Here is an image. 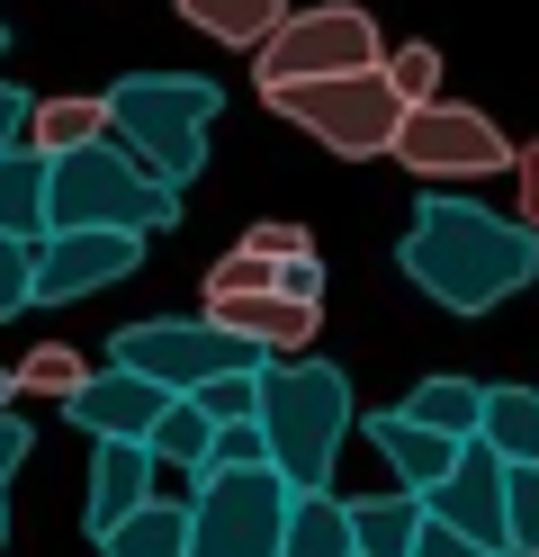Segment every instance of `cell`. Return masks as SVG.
<instances>
[{
    "label": "cell",
    "mask_w": 539,
    "mask_h": 557,
    "mask_svg": "<svg viewBox=\"0 0 539 557\" xmlns=\"http://www.w3.org/2000/svg\"><path fill=\"white\" fill-rule=\"evenodd\" d=\"M0 234L46 243V153H0Z\"/></svg>",
    "instance_id": "cell-21"
},
{
    "label": "cell",
    "mask_w": 539,
    "mask_h": 557,
    "mask_svg": "<svg viewBox=\"0 0 539 557\" xmlns=\"http://www.w3.org/2000/svg\"><path fill=\"white\" fill-rule=\"evenodd\" d=\"M10 387H19V396H54V405H72V396L90 387V360L72 351V342H36V351L10 369Z\"/></svg>",
    "instance_id": "cell-24"
},
{
    "label": "cell",
    "mask_w": 539,
    "mask_h": 557,
    "mask_svg": "<svg viewBox=\"0 0 539 557\" xmlns=\"http://www.w3.org/2000/svg\"><path fill=\"white\" fill-rule=\"evenodd\" d=\"M154 468H189V476H207V449H216V423L198 413V396H171L162 405V423H154Z\"/></svg>",
    "instance_id": "cell-23"
},
{
    "label": "cell",
    "mask_w": 539,
    "mask_h": 557,
    "mask_svg": "<svg viewBox=\"0 0 539 557\" xmlns=\"http://www.w3.org/2000/svg\"><path fill=\"white\" fill-rule=\"evenodd\" d=\"M144 504H154V449L144 441H99L90 449V540H108Z\"/></svg>",
    "instance_id": "cell-13"
},
{
    "label": "cell",
    "mask_w": 539,
    "mask_h": 557,
    "mask_svg": "<svg viewBox=\"0 0 539 557\" xmlns=\"http://www.w3.org/2000/svg\"><path fill=\"white\" fill-rule=\"evenodd\" d=\"M395 413L422 423V432H441V441H477L486 432V387H477V377H422Z\"/></svg>",
    "instance_id": "cell-17"
},
{
    "label": "cell",
    "mask_w": 539,
    "mask_h": 557,
    "mask_svg": "<svg viewBox=\"0 0 539 557\" xmlns=\"http://www.w3.org/2000/svg\"><path fill=\"white\" fill-rule=\"evenodd\" d=\"M0 54H10V27H0Z\"/></svg>",
    "instance_id": "cell-37"
},
{
    "label": "cell",
    "mask_w": 539,
    "mask_h": 557,
    "mask_svg": "<svg viewBox=\"0 0 539 557\" xmlns=\"http://www.w3.org/2000/svg\"><path fill=\"white\" fill-rule=\"evenodd\" d=\"M144 261V234H46L36 243V306L99 297Z\"/></svg>",
    "instance_id": "cell-11"
},
{
    "label": "cell",
    "mask_w": 539,
    "mask_h": 557,
    "mask_svg": "<svg viewBox=\"0 0 539 557\" xmlns=\"http://www.w3.org/2000/svg\"><path fill=\"white\" fill-rule=\"evenodd\" d=\"M82 145H108V90L99 99H36V117H27V153H46V162H63V153H82Z\"/></svg>",
    "instance_id": "cell-16"
},
{
    "label": "cell",
    "mask_w": 539,
    "mask_h": 557,
    "mask_svg": "<svg viewBox=\"0 0 539 557\" xmlns=\"http://www.w3.org/2000/svg\"><path fill=\"white\" fill-rule=\"evenodd\" d=\"M279 557H351V495H297Z\"/></svg>",
    "instance_id": "cell-20"
},
{
    "label": "cell",
    "mask_w": 539,
    "mask_h": 557,
    "mask_svg": "<svg viewBox=\"0 0 539 557\" xmlns=\"http://www.w3.org/2000/svg\"><path fill=\"white\" fill-rule=\"evenodd\" d=\"M422 504L414 495H359L351 504V557H414Z\"/></svg>",
    "instance_id": "cell-18"
},
{
    "label": "cell",
    "mask_w": 539,
    "mask_h": 557,
    "mask_svg": "<svg viewBox=\"0 0 539 557\" xmlns=\"http://www.w3.org/2000/svg\"><path fill=\"white\" fill-rule=\"evenodd\" d=\"M27 449H36V432L19 423V413H0V495H10V476L27 468Z\"/></svg>",
    "instance_id": "cell-33"
},
{
    "label": "cell",
    "mask_w": 539,
    "mask_h": 557,
    "mask_svg": "<svg viewBox=\"0 0 539 557\" xmlns=\"http://www.w3.org/2000/svg\"><path fill=\"white\" fill-rule=\"evenodd\" d=\"M216 468H270V441H261V423H216L207 476H216Z\"/></svg>",
    "instance_id": "cell-29"
},
{
    "label": "cell",
    "mask_w": 539,
    "mask_h": 557,
    "mask_svg": "<svg viewBox=\"0 0 539 557\" xmlns=\"http://www.w3.org/2000/svg\"><path fill=\"white\" fill-rule=\"evenodd\" d=\"M270 117H287L297 135H315L323 153L342 162H378L395 153V126H405V99H395L387 73H333V82H287V90H261Z\"/></svg>",
    "instance_id": "cell-5"
},
{
    "label": "cell",
    "mask_w": 539,
    "mask_h": 557,
    "mask_svg": "<svg viewBox=\"0 0 539 557\" xmlns=\"http://www.w3.org/2000/svg\"><path fill=\"white\" fill-rule=\"evenodd\" d=\"M108 369H135L154 377L162 396H198L207 377H234V369H270L243 333L207 324V315H154V324H118L108 342Z\"/></svg>",
    "instance_id": "cell-6"
},
{
    "label": "cell",
    "mask_w": 539,
    "mask_h": 557,
    "mask_svg": "<svg viewBox=\"0 0 539 557\" xmlns=\"http://www.w3.org/2000/svg\"><path fill=\"white\" fill-rule=\"evenodd\" d=\"M10 396H19V387H10V369H0V413H10Z\"/></svg>",
    "instance_id": "cell-35"
},
{
    "label": "cell",
    "mask_w": 539,
    "mask_h": 557,
    "mask_svg": "<svg viewBox=\"0 0 539 557\" xmlns=\"http://www.w3.org/2000/svg\"><path fill=\"white\" fill-rule=\"evenodd\" d=\"M503 521H513V557H539V468H513V485H503Z\"/></svg>",
    "instance_id": "cell-28"
},
{
    "label": "cell",
    "mask_w": 539,
    "mask_h": 557,
    "mask_svg": "<svg viewBox=\"0 0 539 557\" xmlns=\"http://www.w3.org/2000/svg\"><path fill=\"white\" fill-rule=\"evenodd\" d=\"M0 548H10V504H0Z\"/></svg>",
    "instance_id": "cell-36"
},
{
    "label": "cell",
    "mask_w": 539,
    "mask_h": 557,
    "mask_svg": "<svg viewBox=\"0 0 539 557\" xmlns=\"http://www.w3.org/2000/svg\"><path fill=\"white\" fill-rule=\"evenodd\" d=\"M27 306H36V243L0 234V324L27 315Z\"/></svg>",
    "instance_id": "cell-26"
},
{
    "label": "cell",
    "mask_w": 539,
    "mask_h": 557,
    "mask_svg": "<svg viewBox=\"0 0 539 557\" xmlns=\"http://www.w3.org/2000/svg\"><path fill=\"white\" fill-rule=\"evenodd\" d=\"M27 117H36V99L19 82H0V153H19L27 145Z\"/></svg>",
    "instance_id": "cell-31"
},
{
    "label": "cell",
    "mask_w": 539,
    "mask_h": 557,
    "mask_svg": "<svg viewBox=\"0 0 539 557\" xmlns=\"http://www.w3.org/2000/svg\"><path fill=\"white\" fill-rule=\"evenodd\" d=\"M503 485H513V468L494 459L486 441H467L458 449V468L422 495V512L441 521V531H458L467 548H486V557H513V521H503Z\"/></svg>",
    "instance_id": "cell-10"
},
{
    "label": "cell",
    "mask_w": 539,
    "mask_h": 557,
    "mask_svg": "<svg viewBox=\"0 0 539 557\" xmlns=\"http://www.w3.org/2000/svg\"><path fill=\"white\" fill-rule=\"evenodd\" d=\"M287 504H297V495H287L279 468L189 476V557H279Z\"/></svg>",
    "instance_id": "cell-7"
},
{
    "label": "cell",
    "mask_w": 539,
    "mask_h": 557,
    "mask_svg": "<svg viewBox=\"0 0 539 557\" xmlns=\"http://www.w3.org/2000/svg\"><path fill=\"white\" fill-rule=\"evenodd\" d=\"M378 73L395 82V99H405V109H422V99H441V54H431V46H395V54L378 63Z\"/></svg>",
    "instance_id": "cell-25"
},
{
    "label": "cell",
    "mask_w": 539,
    "mask_h": 557,
    "mask_svg": "<svg viewBox=\"0 0 539 557\" xmlns=\"http://www.w3.org/2000/svg\"><path fill=\"white\" fill-rule=\"evenodd\" d=\"M180 18L198 27V37H216V46H234V54H261L279 27H287V0H171Z\"/></svg>",
    "instance_id": "cell-15"
},
{
    "label": "cell",
    "mask_w": 539,
    "mask_h": 557,
    "mask_svg": "<svg viewBox=\"0 0 539 557\" xmlns=\"http://www.w3.org/2000/svg\"><path fill=\"white\" fill-rule=\"evenodd\" d=\"M162 405H171V396L154 387V377H135V369H90V387L63 405V423L90 432V441H154Z\"/></svg>",
    "instance_id": "cell-12"
},
{
    "label": "cell",
    "mask_w": 539,
    "mask_h": 557,
    "mask_svg": "<svg viewBox=\"0 0 539 557\" xmlns=\"http://www.w3.org/2000/svg\"><path fill=\"white\" fill-rule=\"evenodd\" d=\"M414 557H486V548H467L458 531H441V521L422 512V540H414Z\"/></svg>",
    "instance_id": "cell-34"
},
{
    "label": "cell",
    "mask_w": 539,
    "mask_h": 557,
    "mask_svg": "<svg viewBox=\"0 0 539 557\" xmlns=\"http://www.w3.org/2000/svg\"><path fill=\"white\" fill-rule=\"evenodd\" d=\"M252 405H261V369H234V377H207L198 387L207 423H252Z\"/></svg>",
    "instance_id": "cell-27"
},
{
    "label": "cell",
    "mask_w": 539,
    "mask_h": 557,
    "mask_svg": "<svg viewBox=\"0 0 539 557\" xmlns=\"http://www.w3.org/2000/svg\"><path fill=\"white\" fill-rule=\"evenodd\" d=\"M378 18L359 0H315V10H287V27L252 54V82L287 90V82H333V73H378Z\"/></svg>",
    "instance_id": "cell-8"
},
{
    "label": "cell",
    "mask_w": 539,
    "mask_h": 557,
    "mask_svg": "<svg viewBox=\"0 0 539 557\" xmlns=\"http://www.w3.org/2000/svg\"><path fill=\"white\" fill-rule=\"evenodd\" d=\"M359 432H369V441L387 449V468L405 476V495H414V504H422L431 485H441V476L458 468V449H467V441H441V432L405 423V413H395V405H387V413H369V423H359Z\"/></svg>",
    "instance_id": "cell-14"
},
{
    "label": "cell",
    "mask_w": 539,
    "mask_h": 557,
    "mask_svg": "<svg viewBox=\"0 0 539 557\" xmlns=\"http://www.w3.org/2000/svg\"><path fill=\"white\" fill-rule=\"evenodd\" d=\"M252 423H261L270 468L287 476V495H333V459H342V441L359 423V405H351V377L333 360H270Z\"/></svg>",
    "instance_id": "cell-2"
},
{
    "label": "cell",
    "mask_w": 539,
    "mask_h": 557,
    "mask_svg": "<svg viewBox=\"0 0 539 557\" xmlns=\"http://www.w3.org/2000/svg\"><path fill=\"white\" fill-rule=\"evenodd\" d=\"M503 468H539V387H486V432Z\"/></svg>",
    "instance_id": "cell-19"
},
{
    "label": "cell",
    "mask_w": 539,
    "mask_h": 557,
    "mask_svg": "<svg viewBox=\"0 0 539 557\" xmlns=\"http://www.w3.org/2000/svg\"><path fill=\"white\" fill-rule=\"evenodd\" d=\"M513 189H522V225L539 234V135H530V145H513Z\"/></svg>",
    "instance_id": "cell-32"
},
{
    "label": "cell",
    "mask_w": 539,
    "mask_h": 557,
    "mask_svg": "<svg viewBox=\"0 0 539 557\" xmlns=\"http://www.w3.org/2000/svg\"><path fill=\"white\" fill-rule=\"evenodd\" d=\"M99 557H189V504H144L99 540Z\"/></svg>",
    "instance_id": "cell-22"
},
{
    "label": "cell",
    "mask_w": 539,
    "mask_h": 557,
    "mask_svg": "<svg viewBox=\"0 0 539 557\" xmlns=\"http://www.w3.org/2000/svg\"><path fill=\"white\" fill-rule=\"evenodd\" d=\"M243 243H252L261 261H297V252H315V234H306V225H287V216H279V225H252Z\"/></svg>",
    "instance_id": "cell-30"
},
{
    "label": "cell",
    "mask_w": 539,
    "mask_h": 557,
    "mask_svg": "<svg viewBox=\"0 0 539 557\" xmlns=\"http://www.w3.org/2000/svg\"><path fill=\"white\" fill-rule=\"evenodd\" d=\"M395 162L414 181H486V171H513V135L467 99H422L395 126Z\"/></svg>",
    "instance_id": "cell-9"
},
{
    "label": "cell",
    "mask_w": 539,
    "mask_h": 557,
    "mask_svg": "<svg viewBox=\"0 0 539 557\" xmlns=\"http://www.w3.org/2000/svg\"><path fill=\"white\" fill-rule=\"evenodd\" d=\"M180 225V189H162L126 145H82L46 162V234H162Z\"/></svg>",
    "instance_id": "cell-4"
},
{
    "label": "cell",
    "mask_w": 539,
    "mask_h": 557,
    "mask_svg": "<svg viewBox=\"0 0 539 557\" xmlns=\"http://www.w3.org/2000/svg\"><path fill=\"white\" fill-rule=\"evenodd\" d=\"M216 109H225V90L207 73H126L108 90V145H126L162 189H189L207 171Z\"/></svg>",
    "instance_id": "cell-3"
},
{
    "label": "cell",
    "mask_w": 539,
    "mask_h": 557,
    "mask_svg": "<svg viewBox=\"0 0 539 557\" xmlns=\"http://www.w3.org/2000/svg\"><path fill=\"white\" fill-rule=\"evenodd\" d=\"M395 261H405V278L450 306V315H486V306H503L513 288H530L539 278V234L522 216H494V207L477 198H422L414 207V234L395 243Z\"/></svg>",
    "instance_id": "cell-1"
}]
</instances>
